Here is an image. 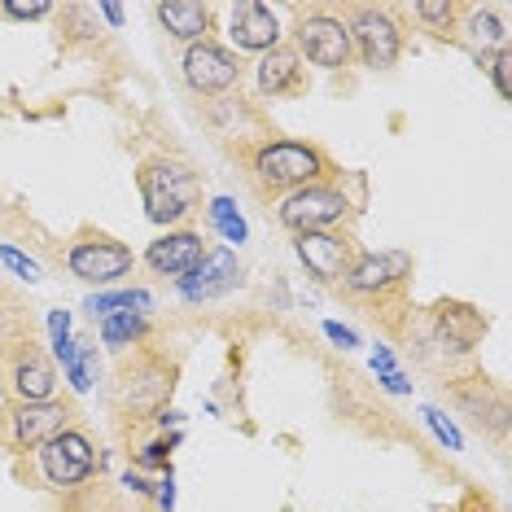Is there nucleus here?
Here are the masks:
<instances>
[{
	"instance_id": "1",
	"label": "nucleus",
	"mask_w": 512,
	"mask_h": 512,
	"mask_svg": "<svg viewBox=\"0 0 512 512\" xmlns=\"http://www.w3.org/2000/svg\"><path fill=\"white\" fill-rule=\"evenodd\" d=\"M141 197L154 224H176V219L193 211V202L202 197V184L184 162L154 158L141 167Z\"/></svg>"
},
{
	"instance_id": "2",
	"label": "nucleus",
	"mask_w": 512,
	"mask_h": 512,
	"mask_svg": "<svg viewBox=\"0 0 512 512\" xmlns=\"http://www.w3.org/2000/svg\"><path fill=\"white\" fill-rule=\"evenodd\" d=\"M324 171L320 149L302 145V141H272L254 154V176H259L263 189L281 193V189H307L316 184V176Z\"/></svg>"
},
{
	"instance_id": "3",
	"label": "nucleus",
	"mask_w": 512,
	"mask_h": 512,
	"mask_svg": "<svg viewBox=\"0 0 512 512\" xmlns=\"http://www.w3.org/2000/svg\"><path fill=\"white\" fill-rule=\"evenodd\" d=\"M346 215H351V202H346V193L329 189V184H307V189L289 193L281 202V224L294 237L298 232H329Z\"/></svg>"
},
{
	"instance_id": "4",
	"label": "nucleus",
	"mask_w": 512,
	"mask_h": 512,
	"mask_svg": "<svg viewBox=\"0 0 512 512\" xmlns=\"http://www.w3.org/2000/svg\"><path fill=\"white\" fill-rule=\"evenodd\" d=\"M294 40H298V53H307L311 66L337 71V66L351 62V31L333 14H298Z\"/></svg>"
},
{
	"instance_id": "5",
	"label": "nucleus",
	"mask_w": 512,
	"mask_h": 512,
	"mask_svg": "<svg viewBox=\"0 0 512 512\" xmlns=\"http://www.w3.org/2000/svg\"><path fill=\"white\" fill-rule=\"evenodd\" d=\"M351 44L359 49V57H364L368 66H394L399 62V53H403V31H399V22H394L390 9H377V5H364V9H355V18H351Z\"/></svg>"
},
{
	"instance_id": "6",
	"label": "nucleus",
	"mask_w": 512,
	"mask_h": 512,
	"mask_svg": "<svg viewBox=\"0 0 512 512\" xmlns=\"http://www.w3.org/2000/svg\"><path fill=\"white\" fill-rule=\"evenodd\" d=\"M5 425H9V447L14 451H31V447H44L49 438H57L62 429H71V407L66 403H14L5 412Z\"/></svg>"
},
{
	"instance_id": "7",
	"label": "nucleus",
	"mask_w": 512,
	"mask_h": 512,
	"mask_svg": "<svg viewBox=\"0 0 512 512\" xmlns=\"http://www.w3.org/2000/svg\"><path fill=\"white\" fill-rule=\"evenodd\" d=\"M40 469L49 477L53 486H79L88 482L92 469H97V456H92V442L84 434H75V429H62L57 438H49L40 447Z\"/></svg>"
},
{
	"instance_id": "8",
	"label": "nucleus",
	"mask_w": 512,
	"mask_h": 512,
	"mask_svg": "<svg viewBox=\"0 0 512 512\" xmlns=\"http://www.w3.org/2000/svg\"><path fill=\"white\" fill-rule=\"evenodd\" d=\"M66 263H71V272L79 281L110 285V281H119V276L132 272V250L119 246V241H110V237H84L71 246V259Z\"/></svg>"
},
{
	"instance_id": "9",
	"label": "nucleus",
	"mask_w": 512,
	"mask_h": 512,
	"mask_svg": "<svg viewBox=\"0 0 512 512\" xmlns=\"http://www.w3.org/2000/svg\"><path fill=\"white\" fill-rule=\"evenodd\" d=\"M167 394H171V368L158 364V359H136V364L119 368V386H114V399H119V407H132V412H154V407H162Z\"/></svg>"
},
{
	"instance_id": "10",
	"label": "nucleus",
	"mask_w": 512,
	"mask_h": 512,
	"mask_svg": "<svg viewBox=\"0 0 512 512\" xmlns=\"http://www.w3.org/2000/svg\"><path fill=\"white\" fill-rule=\"evenodd\" d=\"M184 79H189V88L202 92V97H219V92H228L241 79V66L228 49L202 40V44H189V53H184Z\"/></svg>"
},
{
	"instance_id": "11",
	"label": "nucleus",
	"mask_w": 512,
	"mask_h": 512,
	"mask_svg": "<svg viewBox=\"0 0 512 512\" xmlns=\"http://www.w3.org/2000/svg\"><path fill=\"white\" fill-rule=\"evenodd\" d=\"M5 381H9V394H14L18 403H49L53 390H57V372H53L49 359L31 346V337L18 342L14 359H9V368H5Z\"/></svg>"
},
{
	"instance_id": "12",
	"label": "nucleus",
	"mask_w": 512,
	"mask_h": 512,
	"mask_svg": "<svg viewBox=\"0 0 512 512\" xmlns=\"http://www.w3.org/2000/svg\"><path fill=\"white\" fill-rule=\"evenodd\" d=\"M294 250H298V259L307 263V272L324 285L346 281V272H351V241L337 237L333 228L329 232H298Z\"/></svg>"
},
{
	"instance_id": "13",
	"label": "nucleus",
	"mask_w": 512,
	"mask_h": 512,
	"mask_svg": "<svg viewBox=\"0 0 512 512\" xmlns=\"http://www.w3.org/2000/svg\"><path fill=\"white\" fill-rule=\"evenodd\" d=\"M228 36L246 53H267V49H276V40H281V22H276V14L267 5H259V0H241V5L232 9Z\"/></svg>"
},
{
	"instance_id": "14",
	"label": "nucleus",
	"mask_w": 512,
	"mask_h": 512,
	"mask_svg": "<svg viewBox=\"0 0 512 512\" xmlns=\"http://www.w3.org/2000/svg\"><path fill=\"white\" fill-rule=\"evenodd\" d=\"M202 254L206 250H202V237H197V232H167V237L145 250V263L154 267L158 276H176V281H184V276L202 263Z\"/></svg>"
},
{
	"instance_id": "15",
	"label": "nucleus",
	"mask_w": 512,
	"mask_h": 512,
	"mask_svg": "<svg viewBox=\"0 0 512 512\" xmlns=\"http://www.w3.org/2000/svg\"><path fill=\"white\" fill-rule=\"evenodd\" d=\"M232 285H237V259H232L228 250H215V254H202V263L180 281V294L197 302V298L224 294Z\"/></svg>"
},
{
	"instance_id": "16",
	"label": "nucleus",
	"mask_w": 512,
	"mask_h": 512,
	"mask_svg": "<svg viewBox=\"0 0 512 512\" xmlns=\"http://www.w3.org/2000/svg\"><path fill=\"white\" fill-rule=\"evenodd\" d=\"M403 272H407L403 254H368V259L351 263L346 289H351V294H381V289H390L394 281H403Z\"/></svg>"
},
{
	"instance_id": "17",
	"label": "nucleus",
	"mask_w": 512,
	"mask_h": 512,
	"mask_svg": "<svg viewBox=\"0 0 512 512\" xmlns=\"http://www.w3.org/2000/svg\"><path fill=\"white\" fill-rule=\"evenodd\" d=\"M259 88L267 97H289V92L302 88V57L289 44H276V49L263 53L259 62Z\"/></svg>"
},
{
	"instance_id": "18",
	"label": "nucleus",
	"mask_w": 512,
	"mask_h": 512,
	"mask_svg": "<svg viewBox=\"0 0 512 512\" xmlns=\"http://www.w3.org/2000/svg\"><path fill=\"white\" fill-rule=\"evenodd\" d=\"M158 22L184 44H202L206 31H211V5H197V0H167V5L154 9Z\"/></svg>"
},
{
	"instance_id": "19",
	"label": "nucleus",
	"mask_w": 512,
	"mask_h": 512,
	"mask_svg": "<svg viewBox=\"0 0 512 512\" xmlns=\"http://www.w3.org/2000/svg\"><path fill=\"white\" fill-rule=\"evenodd\" d=\"M438 329H442V337H447V342H456L460 351H469V346L477 342V333H482L486 324L477 320L469 307H438Z\"/></svg>"
},
{
	"instance_id": "20",
	"label": "nucleus",
	"mask_w": 512,
	"mask_h": 512,
	"mask_svg": "<svg viewBox=\"0 0 512 512\" xmlns=\"http://www.w3.org/2000/svg\"><path fill=\"white\" fill-rule=\"evenodd\" d=\"M141 333H145L141 311H114V316H101V342L114 346V351H123V346H132Z\"/></svg>"
},
{
	"instance_id": "21",
	"label": "nucleus",
	"mask_w": 512,
	"mask_h": 512,
	"mask_svg": "<svg viewBox=\"0 0 512 512\" xmlns=\"http://www.w3.org/2000/svg\"><path fill=\"white\" fill-rule=\"evenodd\" d=\"M456 14H460V9L451 5V0H421V5H416V18L429 22V31H438V36H447L451 22H456Z\"/></svg>"
},
{
	"instance_id": "22",
	"label": "nucleus",
	"mask_w": 512,
	"mask_h": 512,
	"mask_svg": "<svg viewBox=\"0 0 512 512\" xmlns=\"http://www.w3.org/2000/svg\"><path fill=\"white\" fill-rule=\"evenodd\" d=\"M119 307H149V294H141V289H123V294H106V298L88 302L92 316H114Z\"/></svg>"
},
{
	"instance_id": "23",
	"label": "nucleus",
	"mask_w": 512,
	"mask_h": 512,
	"mask_svg": "<svg viewBox=\"0 0 512 512\" xmlns=\"http://www.w3.org/2000/svg\"><path fill=\"white\" fill-rule=\"evenodd\" d=\"M482 66H486V71H491V79H495V92L508 101V97H512V49L504 44V49H499V53L482 57Z\"/></svg>"
},
{
	"instance_id": "24",
	"label": "nucleus",
	"mask_w": 512,
	"mask_h": 512,
	"mask_svg": "<svg viewBox=\"0 0 512 512\" xmlns=\"http://www.w3.org/2000/svg\"><path fill=\"white\" fill-rule=\"evenodd\" d=\"M211 219L219 224V232H224L228 241H246V224H241V215L232 211L228 197H215V202H211Z\"/></svg>"
},
{
	"instance_id": "25",
	"label": "nucleus",
	"mask_w": 512,
	"mask_h": 512,
	"mask_svg": "<svg viewBox=\"0 0 512 512\" xmlns=\"http://www.w3.org/2000/svg\"><path fill=\"white\" fill-rule=\"evenodd\" d=\"M469 31H473L477 44H499V49H504V22H499L495 14H482V9H477V14L469 18Z\"/></svg>"
},
{
	"instance_id": "26",
	"label": "nucleus",
	"mask_w": 512,
	"mask_h": 512,
	"mask_svg": "<svg viewBox=\"0 0 512 512\" xmlns=\"http://www.w3.org/2000/svg\"><path fill=\"white\" fill-rule=\"evenodd\" d=\"M53 5H44V0H0V14L5 18H18V22H31V18H44Z\"/></svg>"
},
{
	"instance_id": "27",
	"label": "nucleus",
	"mask_w": 512,
	"mask_h": 512,
	"mask_svg": "<svg viewBox=\"0 0 512 512\" xmlns=\"http://www.w3.org/2000/svg\"><path fill=\"white\" fill-rule=\"evenodd\" d=\"M0 259H5V267H14L18 276H27V281H40V267L27 259V254H18L14 246H0Z\"/></svg>"
},
{
	"instance_id": "28",
	"label": "nucleus",
	"mask_w": 512,
	"mask_h": 512,
	"mask_svg": "<svg viewBox=\"0 0 512 512\" xmlns=\"http://www.w3.org/2000/svg\"><path fill=\"white\" fill-rule=\"evenodd\" d=\"M425 416H429V425H434V434H438L442 442H447L451 451H460V434H456V425H451V421H447V416H442V412H434V407H429Z\"/></svg>"
},
{
	"instance_id": "29",
	"label": "nucleus",
	"mask_w": 512,
	"mask_h": 512,
	"mask_svg": "<svg viewBox=\"0 0 512 512\" xmlns=\"http://www.w3.org/2000/svg\"><path fill=\"white\" fill-rule=\"evenodd\" d=\"M381 381H386V390H394V394H407V381H403V372H394V368H381Z\"/></svg>"
},
{
	"instance_id": "30",
	"label": "nucleus",
	"mask_w": 512,
	"mask_h": 512,
	"mask_svg": "<svg viewBox=\"0 0 512 512\" xmlns=\"http://www.w3.org/2000/svg\"><path fill=\"white\" fill-rule=\"evenodd\" d=\"M324 333H329L333 342H342V346H355V333H351V329H342V324H324Z\"/></svg>"
},
{
	"instance_id": "31",
	"label": "nucleus",
	"mask_w": 512,
	"mask_h": 512,
	"mask_svg": "<svg viewBox=\"0 0 512 512\" xmlns=\"http://www.w3.org/2000/svg\"><path fill=\"white\" fill-rule=\"evenodd\" d=\"M162 451H167L162 442H158V447H149V451H141V464H167V456H162Z\"/></svg>"
},
{
	"instance_id": "32",
	"label": "nucleus",
	"mask_w": 512,
	"mask_h": 512,
	"mask_svg": "<svg viewBox=\"0 0 512 512\" xmlns=\"http://www.w3.org/2000/svg\"><path fill=\"white\" fill-rule=\"evenodd\" d=\"M101 14H106L110 27H123V9L119 5H101Z\"/></svg>"
},
{
	"instance_id": "33",
	"label": "nucleus",
	"mask_w": 512,
	"mask_h": 512,
	"mask_svg": "<svg viewBox=\"0 0 512 512\" xmlns=\"http://www.w3.org/2000/svg\"><path fill=\"white\" fill-rule=\"evenodd\" d=\"M171 499H176V491H171V482H162V491H158V504H162V512H171Z\"/></svg>"
}]
</instances>
